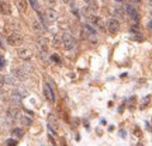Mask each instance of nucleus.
Masks as SVG:
<instances>
[{
	"label": "nucleus",
	"instance_id": "f257e3e1",
	"mask_svg": "<svg viewBox=\"0 0 152 146\" xmlns=\"http://www.w3.org/2000/svg\"><path fill=\"white\" fill-rule=\"evenodd\" d=\"M62 44H64V48L66 49V51H73V49L76 48V39L73 35H71V34H64L62 35Z\"/></svg>",
	"mask_w": 152,
	"mask_h": 146
},
{
	"label": "nucleus",
	"instance_id": "f03ea898",
	"mask_svg": "<svg viewBox=\"0 0 152 146\" xmlns=\"http://www.w3.org/2000/svg\"><path fill=\"white\" fill-rule=\"evenodd\" d=\"M7 42H9V45H11V46H20V45L24 42V38L18 33H11L10 35L7 37Z\"/></svg>",
	"mask_w": 152,
	"mask_h": 146
},
{
	"label": "nucleus",
	"instance_id": "7ed1b4c3",
	"mask_svg": "<svg viewBox=\"0 0 152 146\" xmlns=\"http://www.w3.org/2000/svg\"><path fill=\"white\" fill-rule=\"evenodd\" d=\"M13 76L17 80H27L28 79V72L24 68H14L13 69Z\"/></svg>",
	"mask_w": 152,
	"mask_h": 146
},
{
	"label": "nucleus",
	"instance_id": "20e7f679",
	"mask_svg": "<svg viewBox=\"0 0 152 146\" xmlns=\"http://www.w3.org/2000/svg\"><path fill=\"white\" fill-rule=\"evenodd\" d=\"M107 30H109L110 34H115L118 33L120 30V23L117 18H110L109 21H107Z\"/></svg>",
	"mask_w": 152,
	"mask_h": 146
},
{
	"label": "nucleus",
	"instance_id": "39448f33",
	"mask_svg": "<svg viewBox=\"0 0 152 146\" xmlns=\"http://www.w3.org/2000/svg\"><path fill=\"white\" fill-rule=\"evenodd\" d=\"M125 13H127V14H128V16H130L134 21H138V20H140V13L137 11V9L132 4H127V6H125Z\"/></svg>",
	"mask_w": 152,
	"mask_h": 146
},
{
	"label": "nucleus",
	"instance_id": "423d86ee",
	"mask_svg": "<svg viewBox=\"0 0 152 146\" xmlns=\"http://www.w3.org/2000/svg\"><path fill=\"white\" fill-rule=\"evenodd\" d=\"M44 17H45L44 20L47 23H49V24H51V23H55L56 21V11H55L54 9H47L45 13H44Z\"/></svg>",
	"mask_w": 152,
	"mask_h": 146
},
{
	"label": "nucleus",
	"instance_id": "0eeeda50",
	"mask_svg": "<svg viewBox=\"0 0 152 146\" xmlns=\"http://www.w3.org/2000/svg\"><path fill=\"white\" fill-rule=\"evenodd\" d=\"M17 55H18L20 59H23V60L31 59V52H30L27 48H18L17 49Z\"/></svg>",
	"mask_w": 152,
	"mask_h": 146
},
{
	"label": "nucleus",
	"instance_id": "6e6552de",
	"mask_svg": "<svg viewBox=\"0 0 152 146\" xmlns=\"http://www.w3.org/2000/svg\"><path fill=\"white\" fill-rule=\"evenodd\" d=\"M44 93H45V97L48 98V101L54 103L55 101V94H54V90L51 89L49 84H45V86H44Z\"/></svg>",
	"mask_w": 152,
	"mask_h": 146
},
{
	"label": "nucleus",
	"instance_id": "1a4fd4ad",
	"mask_svg": "<svg viewBox=\"0 0 152 146\" xmlns=\"http://www.w3.org/2000/svg\"><path fill=\"white\" fill-rule=\"evenodd\" d=\"M0 11H1L3 14H6V16H9L11 13L10 4H9L7 1H4V0H0Z\"/></svg>",
	"mask_w": 152,
	"mask_h": 146
},
{
	"label": "nucleus",
	"instance_id": "9d476101",
	"mask_svg": "<svg viewBox=\"0 0 152 146\" xmlns=\"http://www.w3.org/2000/svg\"><path fill=\"white\" fill-rule=\"evenodd\" d=\"M48 128L51 132H54V134H56V129H58V124H56V119H55V117H49L48 119Z\"/></svg>",
	"mask_w": 152,
	"mask_h": 146
},
{
	"label": "nucleus",
	"instance_id": "9b49d317",
	"mask_svg": "<svg viewBox=\"0 0 152 146\" xmlns=\"http://www.w3.org/2000/svg\"><path fill=\"white\" fill-rule=\"evenodd\" d=\"M85 3L87 4V9H90L92 11H96L99 9L97 0H85Z\"/></svg>",
	"mask_w": 152,
	"mask_h": 146
},
{
	"label": "nucleus",
	"instance_id": "f8f14e48",
	"mask_svg": "<svg viewBox=\"0 0 152 146\" xmlns=\"http://www.w3.org/2000/svg\"><path fill=\"white\" fill-rule=\"evenodd\" d=\"M27 1L26 0H17V7H18V10L21 11V13H26L27 11Z\"/></svg>",
	"mask_w": 152,
	"mask_h": 146
},
{
	"label": "nucleus",
	"instance_id": "ddd939ff",
	"mask_svg": "<svg viewBox=\"0 0 152 146\" xmlns=\"http://www.w3.org/2000/svg\"><path fill=\"white\" fill-rule=\"evenodd\" d=\"M7 117L11 119H17V117H18V111H17L16 108H10L9 111H7Z\"/></svg>",
	"mask_w": 152,
	"mask_h": 146
},
{
	"label": "nucleus",
	"instance_id": "4468645a",
	"mask_svg": "<svg viewBox=\"0 0 152 146\" xmlns=\"http://www.w3.org/2000/svg\"><path fill=\"white\" fill-rule=\"evenodd\" d=\"M83 28H85V33H87L89 35H96V30H94L90 24H85Z\"/></svg>",
	"mask_w": 152,
	"mask_h": 146
},
{
	"label": "nucleus",
	"instance_id": "2eb2a0df",
	"mask_svg": "<svg viewBox=\"0 0 152 146\" xmlns=\"http://www.w3.org/2000/svg\"><path fill=\"white\" fill-rule=\"evenodd\" d=\"M89 21L92 23V24H94V25H99V24H100V18H99L96 14H90V16H89Z\"/></svg>",
	"mask_w": 152,
	"mask_h": 146
},
{
	"label": "nucleus",
	"instance_id": "dca6fc26",
	"mask_svg": "<svg viewBox=\"0 0 152 146\" xmlns=\"http://www.w3.org/2000/svg\"><path fill=\"white\" fill-rule=\"evenodd\" d=\"M114 16L115 17H123L124 16V10H123L120 6H117V7L114 9Z\"/></svg>",
	"mask_w": 152,
	"mask_h": 146
},
{
	"label": "nucleus",
	"instance_id": "f3484780",
	"mask_svg": "<svg viewBox=\"0 0 152 146\" xmlns=\"http://www.w3.org/2000/svg\"><path fill=\"white\" fill-rule=\"evenodd\" d=\"M34 28H35V31H38V33H42L44 31V25L41 24V23H38V21H34Z\"/></svg>",
	"mask_w": 152,
	"mask_h": 146
},
{
	"label": "nucleus",
	"instance_id": "a211bd4d",
	"mask_svg": "<svg viewBox=\"0 0 152 146\" xmlns=\"http://www.w3.org/2000/svg\"><path fill=\"white\" fill-rule=\"evenodd\" d=\"M13 135L17 136V138H21V136L24 135V131L20 129V128H14V129H13Z\"/></svg>",
	"mask_w": 152,
	"mask_h": 146
},
{
	"label": "nucleus",
	"instance_id": "6ab92c4d",
	"mask_svg": "<svg viewBox=\"0 0 152 146\" xmlns=\"http://www.w3.org/2000/svg\"><path fill=\"white\" fill-rule=\"evenodd\" d=\"M20 121H21V124L23 125H31V118L30 117H20Z\"/></svg>",
	"mask_w": 152,
	"mask_h": 146
},
{
	"label": "nucleus",
	"instance_id": "aec40b11",
	"mask_svg": "<svg viewBox=\"0 0 152 146\" xmlns=\"http://www.w3.org/2000/svg\"><path fill=\"white\" fill-rule=\"evenodd\" d=\"M28 3L31 4V7H33L34 10H37L39 9V3H38V0H28Z\"/></svg>",
	"mask_w": 152,
	"mask_h": 146
},
{
	"label": "nucleus",
	"instance_id": "412c9836",
	"mask_svg": "<svg viewBox=\"0 0 152 146\" xmlns=\"http://www.w3.org/2000/svg\"><path fill=\"white\" fill-rule=\"evenodd\" d=\"M6 83H9V84H14V79H13L11 76H7V77H6Z\"/></svg>",
	"mask_w": 152,
	"mask_h": 146
},
{
	"label": "nucleus",
	"instance_id": "4be33fe9",
	"mask_svg": "<svg viewBox=\"0 0 152 146\" xmlns=\"http://www.w3.org/2000/svg\"><path fill=\"white\" fill-rule=\"evenodd\" d=\"M6 84V77H3V76L0 75V87H3Z\"/></svg>",
	"mask_w": 152,
	"mask_h": 146
},
{
	"label": "nucleus",
	"instance_id": "5701e85b",
	"mask_svg": "<svg viewBox=\"0 0 152 146\" xmlns=\"http://www.w3.org/2000/svg\"><path fill=\"white\" fill-rule=\"evenodd\" d=\"M7 145H11V146H14V145H17V141H14V139H9V141L6 142Z\"/></svg>",
	"mask_w": 152,
	"mask_h": 146
},
{
	"label": "nucleus",
	"instance_id": "b1692460",
	"mask_svg": "<svg viewBox=\"0 0 152 146\" xmlns=\"http://www.w3.org/2000/svg\"><path fill=\"white\" fill-rule=\"evenodd\" d=\"M51 59L55 60L56 63H59V56H58V55H52V56H51Z\"/></svg>",
	"mask_w": 152,
	"mask_h": 146
},
{
	"label": "nucleus",
	"instance_id": "393cba45",
	"mask_svg": "<svg viewBox=\"0 0 152 146\" xmlns=\"http://www.w3.org/2000/svg\"><path fill=\"white\" fill-rule=\"evenodd\" d=\"M3 66H4V58H3V56L0 55V69H1Z\"/></svg>",
	"mask_w": 152,
	"mask_h": 146
},
{
	"label": "nucleus",
	"instance_id": "a878e982",
	"mask_svg": "<svg viewBox=\"0 0 152 146\" xmlns=\"http://www.w3.org/2000/svg\"><path fill=\"white\" fill-rule=\"evenodd\" d=\"M120 136L125 138V136H127V132H125V131H120Z\"/></svg>",
	"mask_w": 152,
	"mask_h": 146
},
{
	"label": "nucleus",
	"instance_id": "bb28decb",
	"mask_svg": "<svg viewBox=\"0 0 152 146\" xmlns=\"http://www.w3.org/2000/svg\"><path fill=\"white\" fill-rule=\"evenodd\" d=\"M65 3H68V4H73V0H64Z\"/></svg>",
	"mask_w": 152,
	"mask_h": 146
},
{
	"label": "nucleus",
	"instance_id": "cd10ccee",
	"mask_svg": "<svg viewBox=\"0 0 152 146\" xmlns=\"http://www.w3.org/2000/svg\"><path fill=\"white\" fill-rule=\"evenodd\" d=\"M148 28H149V30H152V21L148 23Z\"/></svg>",
	"mask_w": 152,
	"mask_h": 146
},
{
	"label": "nucleus",
	"instance_id": "c85d7f7f",
	"mask_svg": "<svg viewBox=\"0 0 152 146\" xmlns=\"http://www.w3.org/2000/svg\"><path fill=\"white\" fill-rule=\"evenodd\" d=\"M0 48H4V45H3V42H1V38H0Z\"/></svg>",
	"mask_w": 152,
	"mask_h": 146
},
{
	"label": "nucleus",
	"instance_id": "c756f323",
	"mask_svg": "<svg viewBox=\"0 0 152 146\" xmlns=\"http://www.w3.org/2000/svg\"><path fill=\"white\" fill-rule=\"evenodd\" d=\"M132 1H135V3H138V1H140V0H132Z\"/></svg>",
	"mask_w": 152,
	"mask_h": 146
},
{
	"label": "nucleus",
	"instance_id": "7c9ffc66",
	"mask_svg": "<svg viewBox=\"0 0 152 146\" xmlns=\"http://www.w3.org/2000/svg\"><path fill=\"white\" fill-rule=\"evenodd\" d=\"M117 1H121V0H117Z\"/></svg>",
	"mask_w": 152,
	"mask_h": 146
}]
</instances>
